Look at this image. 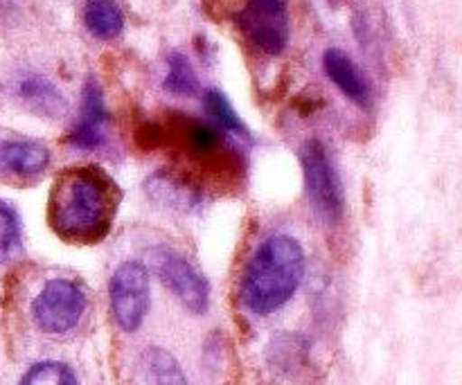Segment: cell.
Masks as SVG:
<instances>
[{
    "label": "cell",
    "instance_id": "obj_1",
    "mask_svg": "<svg viewBox=\"0 0 462 385\" xmlns=\"http://www.w3.org/2000/svg\"><path fill=\"white\" fill-rule=\"evenodd\" d=\"M117 194L97 170L77 167L59 176L50 197V224L70 242H97L111 228Z\"/></svg>",
    "mask_w": 462,
    "mask_h": 385
},
{
    "label": "cell",
    "instance_id": "obj_2",
    "mask_svg": "<svg viewBox=\"0 0 462 385\" xmlns=\"http://www.w3.org/2000/svg\"><path fill=\"white\" fill-rule=\"evenodd\" d=\"M305 273V252L289 234H273L260 243L244 275V302L253 314H273L291 300Z\"/></svg>",
    "mask_w": 462,
    "mask_h": 385
},
{
    "label": "cell",
    "instance_id": "obj_3",
    "mask_svg": "<svg viewBox=\"0 0 462 385\" xmlns=\"http://www.w3.org/2000/svg\"><path fill=\"white\" fill-rule=\"evenodd\" d=\"M300 160L307 194H310L316 212L328 224H337L343 215V188L323 142L310 140V142L302 144Z\"/></svg>",
    "mask_w": 462,
    "mask_h": 385
},
{
    "label": "cell",
    "instance_id": "obj_4",
    "mask_svg": "<svg viewBox=\"0 0 462 385\" xmlns=\"http://www.w3.org/2000/svg\"><path fill=\"white\" fill-rule=\"evenodd\" d=\"M235 21L244 36L262 52L280 54L287 48V0H242Z\"/></svg>",
    "mask_w": 462,
    "mask_h": 385
},
{
    "label": "cell",
    "instance_id": "obj_5",
    "mask_svg": "<svg viewBox=\"0 0 462 385\" xmlns=\"http://www.w3.org/2000/svg\"><path fill=\"white\" fill-rule=\"evenodd\" d=\"M86 309L84 291L70 280H52L32 302L36 325L48 334H66L81 320Z\"/></svg>",
    "mask_w": 462,
    "mask_h": 385
},
{
    "label": "cell",
    "instance_id": "obj_6",
    "mask_svg": "<svg viewBox=\"0 0 462 385\" xmlns=\"http://www.w3.org/2000/svg\"><path fill=\"white\" fill-rule=\"evenodd\" d=\"M111 307L117 325L135 332L149 311V275L140 261H125L111 278Z\"/></svg>",
    "mask_w": 462,
    "mask_h": 385
},
{
    "label": "cell",
    "instance_id": "obj_7",
    "mask_svg": "<svg viewBox=\"0 0 462 385\" xmlns=\"http://www.w3.org/2000/svg\"><path fill=\"white\" fill-rule=\"evenodd\" d=\"M149 257H152V264L153 269H156L158 278L162 280V284H165V287L170 289L189 311L203 314V311L208 309V305H210L208 282L194 270V266L189 264L185 257L170 251V248H153V251L149 252Z\"/></svg>",
    "mask_w": 462,
    "mask_h": 385
},
{
    "label": "cell",
    "instance_id": "obj_8",
    "mask_svg": "<svg viewBox=\"0 0 462 385\" xmlns=\"http://www.w3.org/2000/svg\"><path fill=\"white\" fill-rule=\"evenodd\" d=\"M111 122L104 104L102 88L97 81L88 79L84 86V102H81V115L70 133V144L77 149H99L106 142V126Z\"/></svg>",
    "mask_w": 462,
    "mask_h": 385
},
{
    "label": "cell",
    "instance_id": "obj_9",
    "mask_svg": "<svg viewBox=\"0 0 462 385\" xmlns=\"http://www.w3.org/2000/svg\"><path fill=\"white\" fill-rule=\"evenodd\" d=\"M323 68L328 72V77L332 79L334 86L343 90L347 99H352L355 104H365L370 102V86L365 81V77L361 75L359 68L355 66L350 57L341 50L332 48L323 54Z\"/></svg>",
    "mask_w": 462,
    "mask_h": 385
},
{
    "label": "cell",
    "instance_id": "obj_10",
    "mask_svg": "<svg viewBox=\"0 0 462 385\" xmlns=\"http://www.w3.org/2000/svg\"><path fill=\"white\" fill-rule=\"evenodd\" d=\"M50 165V151L32 140L0 142V170L14 176H36Z\"/></svg>",
    "mask_w": 462,
    "mask_h": 385
},
{
    "label": "cell",
    "instance_id": "obj_11",
    "mask_svg": "<svg viewBox=\"0 0 462 385\" xmlns=\"http://www.w3.org/2000/svg\"><path fill=\"white\" fill-rule=\"evenodd\" d=\"M18 97L25 102L27 108L41 115H61L66 111V99L61 90L39 75H30L18 81Z\"/></svg>",
    "mask_w": 462,
    "mask_h": 385
},
{
    "label": "cell",
    "instance_id": "obj_12",
    "mask_svg": "<svg viewBox=\"0 0 462 385\" xmlns=\"http://www.w3.org/2000/svg\"><path fill=\"white\" fill-rule=\"evenodd\" d=\"M84 25L97 39H116L125 27V16L116 0H86Z\"/></svg>",
    "mask_w": 462,
    "mask_h": 385
},
{
    "label": "cell",
    "instance_id": "obj_13",
    "mask_svg": "<svg viewBox=\"0 0 462 385\" xmlns=\"http://www.w3.org/2000/svg\"><path fill=\"white\" fill-rule=\"evenodd\" d=\"M147 192L152 194L156 201L165 203V206L180 207V210H189V207H194V203H197V189H194V185L183 183V180L167 174V171L156 174L149 180Z\"/></svg>",
    "mask_w": 462,
    "mask_h": 385
},
{
    "label": "cell",
    "instance_id": "obj_14",
    "mask_svg": "<svg viewBox=\"0 0 462 385\" xmlns=\"http://www.w3.org/2000/svg\"><path fill=\"white\" fill-rule=\"evenodd\" d=\"M144 377L149 385H188L183 370L161 347H149L144 352Z\"/></svg>",
    "mask_w": 462,
    "mask_h": 385
},
{
    "label": "cell",
    "instance_id": "obj_15",
    "mask_svg": "<svg viewBox=\"0 0 462 385\" xmlns=\"http://www.w3.org/2000/svg\"><path fill=\"white\" fill-rule=\"evenodd\" d=\"M185 131V147L194 153L197 158H212L219 153V149H224L221 142V133L217 131V126L208 124L201 120H189L183 126Z\"/></svg>",
    "mask_w": 462,
    "mask_h": 385
},
{
    "label": "cell",
    "instance_id": "obj_16",
    "mask_svg": "<svg viewBox=\"0 0 462 385\" xmlns=\"http://www.w3.org/2000/svg\"><path fill=\"white\" fill-rule=\"evenodd\" d=\"M162 86H165V90H170L171 95H180V97H189V95L197 93V72H194L192 63H189V59L185 57V54H171L170 61H167V75Z\"/></svg>",
    "mask_w": 462,
    "mask_h": 385
},
{
    "label": "cell",
    "instance_id": "obj_17",
    "mask_svg": "<svg viewBox=\"0 0 462 385\" xmlns=\"http://www.w3.org/2000/svg\"><path fill=\"white\" fill-rule=\"evenodd\" d=\"M206 111L208 115L215 120V124L219 126V129L228 131V133H237V135H246V126H244V122L239 120V115L235 113V108L230 106V102L226 99L224 93H219V90H210V93L206 95Z\"/></svg>",
    "mask_w": 462,
    "mask_h": 385
},
{
    "label": "cell",
    "instance_id": "obj_18",
    "mask_svg": "<svg viewBox=\"0 0 462 385\" xmlns=\"http://www.w3.org/2000/svg\"><path fill=\"white\" fill-rule=\"evenodd\" d=\"M21 251V221L16 210L0 201V261H7Z\"/></svg>",
    "mask_w": 462,
    "mask_h": 385
},
{
    "label": "cell",
    "instance_id": "obj_19",
    "mask_svg": "<svg viewBox=\"0 0 462 385\" xmlns=\"http://www.w3.org/2000/svg\"><path fill=\"white\" fill-rule=\"evenodd\" d=\"M21 385H77V379L68 365L48 361V363L34 365L23 377Z\"/></svg>",
    "mask_w": 462,
    "mask_h": 385
}]
</instances>
